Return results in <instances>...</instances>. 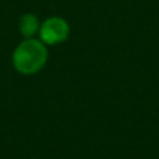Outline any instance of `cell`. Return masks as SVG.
Instances as JSON below:
<instances>
[{
  "label": "cell",
  "instance_id": "6da1fadb",
  "mask_svg": "<svg viewBox=\"0 0 159 159\" xmlns=\"http://www.w3.org/2000/svg\"><path fill=\"white\" fill-rule=\"evenodd\" d=\"M48 49L43 42L36 39H27L21 42L14 50L13 63L21 74H35L46 64Z\"/></svg>",
  "mask_w": 159,
  "mask_h": 159
},
{
  "label": "cell",
  "instance_id": "7a4b0ae2",
  "mask_svg": "<svg viewBox=\"0 0 159 159\" xmlns=\"http://www.w3.org/2000/svg\"><path fill=\"white\" fill-rule=\"evenodd\" d=\"M41 39L46 45H57L69 38L70 27L67 21L60 17H50L41 27Z\"/></svg>",
  "mask_w": 159,
  "mask_h": 159
},
{
  "label": "cell",
  "instance_id": "3957f363",
  "mask_svg": "<svg viewBox=\"0 0 159 159\" xmlns=\"http://www.w3.org/2000/svg\"><path fill=\"white\" fill-rule=\"evenodd\" d=\"M38 28H39V21L36 16L28 13L21 17V20H20V31H21V34L25 38H32L35 35V32L38 31Z\"/></svg>",
  "mask_w": 159,
  "mask_h": 159
}]
</instances>
